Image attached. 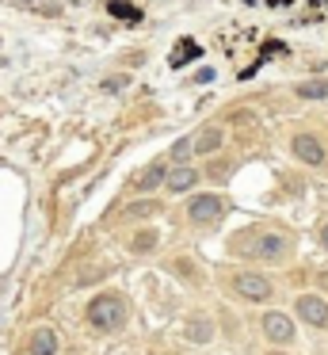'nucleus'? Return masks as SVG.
I'll list each match as a JSON object with an SVG mask.
<instances>
[{
    "label": "nucleus",
    "mask_w": 328,
    "mask_h": 355,
    "mask_svg": "<svg viewBox=\"0 0 328 355\" xmlns=\"http://www.w3.org/2000/svg\"><path fill=\"white\" fill-rule=\"evenodd\" d=\"M298 96L302 99H320V96H328V80L320 77V80H305V84H298Z\"/></svg>",
    "instance_id": "nucleus-12"
},
{
    "label": "nucleus",
    "mask_w": 328,
    "mask_h": 355,
    "mask_svg": "<svg viewBox=\"0 0 328 355\" xmlns=\"http://www.w3.org/2000/svg\"><path fill=\"white\" fill-rule=\"evenodd\" d=\"M187 58H199V42H191V38H184V42L172 50V65H184Z\"/></svg>",
    "instance_id": "nucleus-13"
},
{
    "label": "nucleus",
    "mask_w": 328,
    "mask_h": 355,
    "mask_svg": "<svg viewBox=\"0 0 328 355\" xmlns=\"http://www.w3.org/2000/svg\"><path fill=\"white\" fill-rule=\"evenodd\" d=\"M191 153V138H184V142H176V149H172V157H187Z\"/></svg>",
    "instance_id": "nucleus-18"
},
{
    "label": "nucleus",
    "mask_w": 328,
    "mask_h": 355,
    "mask_svg": "<svg viewBox=\"0 0 328 355\" xmlns=\"http://www.w3.org/2000/svg\"><path fill=\"white\" fill-rule=\"evenodd\" d=\"M187 218H191V222H214V218H222V199L218 195H195L191 206H187Z\"/></svg>",
    "instance_id": "nucleus-4"
},
{
    "label": "nucleus",
    "mask_w": 328,
    "mask_h": 355,
    "mask_svg": "<svg viewBox=\"0 0 328 355\" xmlns=\"http://www.w3.org/2000/svg\"><path fill=\"white\" fill-rule=\"evenodd\" d=\"M290 149H294V157L305 160V164H325V145H320L313 134H298Z\"/></svg>",
    "instance_id": "nucleus-5"
},
{
    "label": "nucleus",
    "mask_w": 328,
    "mask_h": 355,
    "mask_svg": "<svg viewBox=\"0 0 328 355\" xmlns=\"http://www.w3.org/2000/svg\"><path fill=\"white\" fill-rule=\"evenodd\" d=\"M107 12H111V16H118V19H138V8H130V4H123V0H111V4H107Z\"/></svg>",
    "instance_id": "nucleus-14"
},
{
    "label": "nucleus",
    "mask_w": 328,
    "mask_h": 355,
    "mask_svg": "<svg viewBox=\"0 0 328 355\" xmlns=\"http://www.w3.org/2000/svg\"><path fill=\"white\" fill-rule=\"evenodd\" d=\"M249 252H256L260 260H283V252H286V241L279 237V233H264V237H256V245H252Z\"/></svg>",
    "instance_id": "nucleus-7"
},
{
    "label": "nucleus",
    "mask_w": 328,
    "mask_h": 355,
    "mask_svg": "<svg viewBox=\"0 0 328 355\" xmlns=\"http://www.w3.org/2000/svg\"><path fill=\"white\" fill-rule=\"evenodd\" d=\"M222 142H225L222 126H206V130L199 134V138H191V153H195V157H206V153H214Z\"/></svg>",
    "instance_id": "nucleus-8"
},
{
    "label": "nucleus",
    "mask_w": 328,
    "mask_h": 355,
    "mask_svg": "<svg viewBox=\"0 0 328 355\" xmlns=\"http://www.w3.org/2000/svg\"><path fill=\"white\" fill-rule=\"evenodd\" d=\"M88 321L96 325V329H103V332L123 329V321H126L123 298H115V294H103V298H96V302H92V310H88Z\"/></svg>",
    "instance_id": "nucleus-1"
},
{
    "label": "nucleus",
    "mask_w": 328,
    "mask_h": 355,
    "mask_svg": "<svg viewBox=\"0 0 328 355\" xmlns=\"http://www.w3.org/2000/svg\"><path fill=\"white\" fill-rule=\"evenodd\" d=\"M320 245H325V249H328V225H325V230H320Z\"/></svg>",
    "instance_id": "nucleus-19"
},
{
    "label": "nucleus",
    "mask_w": 328,
    "mask_h": 355,
    "mask_svg": "<svg viewBox=\"0 0 328 355\" xmlns=\"http://www.w3.org/2000/svg\"><path fill=\"white\" fill-rule=\"evenodd\" d=\"M298 317H302L305 325H313V329H328V306L320 302L317 294L298 298Z\"/></svg>",
    "instance_id": "nucleus-2"
},
{
    "label": "nucleus",
    "mask_w": 328,
    "mask_h": 355,
    "mask_svg": "<svg viewBox=\"0 0 328 355\" xmlns=\"http://www.w3.org/2000/svg\"><path fill=\"white\" fill-rule=\"evenodd\" d=\"M157 210H160L157 203H134L126 214H130V218H142V214H157Z\"/></svg>",
    "instance_id": "nucleus-16"
},
{
    "label": "nucleus",
    "mask_w": 328,
    "mask_h": 355,
    "mask_svg": "<svg viewBox=\"0 0 328 355\" xmlns=\"http://www.w3.org/2000/svg\"><path fill=\"white\" fill-rule=\"evenodd\" d=\"M264 332H267V340H275V344H290L294 340V321L286 317V313H267Z\"/></svg>",
    "instance_id": "nucleus-6"
},
{
    "label": "nucleus",
    "mask_w": 328,
    "mask_h": 355,
    "mask_svg": "<svg viewBox=\"0 0 328 355\" xmlns=\"http://www.w3.org/2000/svg\"><path fill=\"white\" fill-rule=\"evenodd\" d=\"M233 286H237V294H244L252 302H264L267 294H271V283H267L264 276H252V271H240V276L233 279Z\"/></svg>",
    "instance_id": "nucleus-3"
},
{
    "label": "nucleus",
    "mask_w": 328,
    "mask_h": 355,
    "mask_svg": "<svg viewBox=\"0 0 328 355\" xmlns=\"http://www.w3.org/2000/svg\"><path fill=\"white\" fill-rule=\"evenodd\" d=\"M58 352V336H53L50 329H35V336H31V355H53Z\"/></svg>",
    "instance_id": "nucleus-10"
},
{
    "label": "nucleus",
    "mask_w": 328,
    "mask_h": 355,
    "mask_svg": "<svg viewBox=\"0 0 328 355\" xmlns=\"http://www.w3.org/2000/svg\"><path fill=\"white\" fill-rule=\"evenodd\" d=\"M275 355H279V352H275Z\"/></svg>",
    "instance_id": "nucleus-20"
},
{
    "label": "nucleus",
    "mask_w": 328,
    "mask_h": 355,
    "mask_svg": "<svg viewBox=\"0 0 328 355\" xmlns=\"http://www.w3.org/2000/svg\"><path fill=\"white\" fill-rule=\"evenodd\" d=\"M153 245H157V233H142V237L134 241V249H138V252H149Z\"/></svg>",
    "instance_id": "nucleus-17"
},
{
    "label": "nucleus",
    "mask_w": 328,
    "mask_h": 355,
    "mask_svg": "<svg viewBox=\"0 0 328 355\" xmlns=\"http://www.w3.org/2000/svg\"><path fill=\"white\" fill-rule=\"evenodd\" d=\"M191 336H195V344H206V340H210V321H195V325H191Z\"/></svg>",
    "instance_id": "nucleus-15"
},
{
    "label": "nucleus",
    "mask_w": 328,
    "mask_h": 355,
    "mask_svg": "<svg viewBox=\"0 0 328 355\" xmlns=\"http://www.w3.org/2000/svg\"><path fill=\"white\" fill-rule=\"evenodd\" d=\"M160 180H164V164H153V169H145L142 176H138V184H134V187H138V191H153Z\"/></svg>",
    "instance_id": "nucleus-11"
},
{
    "label": "nucleus",
    "mask_w": 328,
    "mask_h": 355,
    "mask_svg": "<svg viewBox=\"0 0 328 355\" xmlns=\"http://www.w3.org/2000/svg\"><path fill=\"white\" fill-rule=\"evenodd\" d=\"M164 184H168L172 195H184V191H191L199 184V172L195 169H172V172H164Z\"/></svg>",
    "instance_id": "nucleus-9"
}]
</instances>
